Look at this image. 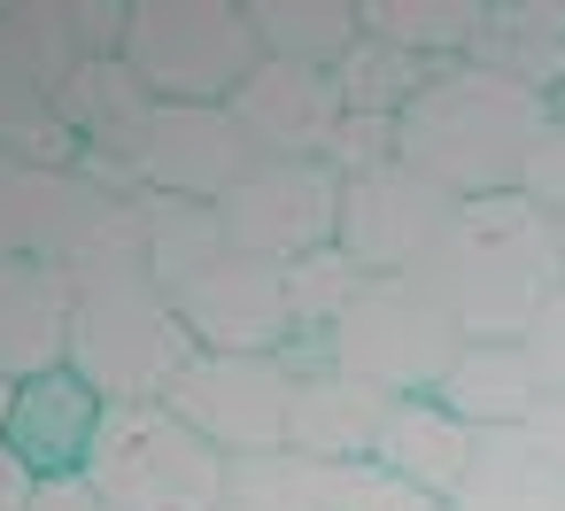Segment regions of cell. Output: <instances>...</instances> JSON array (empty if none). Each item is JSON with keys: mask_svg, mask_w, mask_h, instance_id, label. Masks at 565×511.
Returning a JSON list of instances; mask_svg holds the SVG:
<instances>
[{"mask_svg": "<svg viewBox=\"0 0 565 511\" xmlns=\"http://www.w3.org/2000/svg\"><path fill=\"white\" fill-rule=\"evenodd\" d=\"M418 279L441 295L465 341H526L542 302L565 287V241L557 217L534 210L519 187L457 202L441 248L418 264Z\"/></svg>", "mask_w": 565, "mask_h": 511, "instance_id": "cell-1", "label": "cell"}, {"mask_svg": "<svg viewBox=\"0 0 565 511\" xmlns=\"http://www.w3.org/2000/svg\"><path fill=\"white\" fill-rule=\"evenodd\" d=\"M550 117L557 109L542 94H526L519 78L488 71V63H449L395 117V140H403V163L418 179H434L449 202H480V194L519 187V163Z\"/></svg>", "mask_w": 565, "mask_h": 511, "instance_id": "cell-2", "label": "cell"}, {"mask_svg": "<svg viewBox=\"0 0 565 511\" xmlns=\"http://www.w3.org/2000/svg\"><path fill=\"white\" fill-rule=\"evenodd\" d=\"M71 372L102 403H163L171 380L194 364V333L179 326L171 295L156 287L148 264L125 272H86L71 279Z\"/></svg>", "mask_w": 565, "mask_h": 511, "instance_id": "cell-3", "label": "cell"}, {"mask_svg": "<svg viewBox=\"0 0 565 511\" xmlns=\"http://www.w3.org/2000/svg\"><path fill=\"white\" fill-rule=\"evenodd\" d=\"M86 488L109 511H217L233 496V457L210 449L171 403H109Z\"/></svg>", "mask_w": 565, "mask_h": 511, "instance_id": "cell-4", "label": "cell"}, {"mask_svg": "<svg viewBox=\"0 0 565 511\" xmlns=\"http://www.w3.org/2000/svg\"><path fill=\"white\" fill-rule=\"evenodd\" d=\"M125 63L148 86V102H202L225 109L248 71L264 63L241 0H132Z\"/></svg>", "mask_w": 565, "mask_h": 511, "instance_id": "cell-5", "label": "cell"}, {"mask_svg": "<svg viewBox=\"0 0 565 511\" xmlns=\"http://www.w3.org/2000/svg\"><path fill=\"white\" fill-rule=\"evenodd\" d=\"M457 349H465V333L418 272L372 279L349 302V318L333 326V372H349L380 395H434L441 372L457 364Z\"/></svg>", "mask_w": 565, "mask_h": 511, "instance_id": "cell-6", "label": "cell"}, {"mask_svg": "<svg viewBox=\"0 0 565 511\" xmlns=\"http://www.w3.org/2000/svg\"><path fill=\"white\" fill-rule=\"evenodd\" d=\"M210 449H225L233 465L241 457H271L287 449V411H295V372L279 356H202L171 380L163 395Z\"/></svg>", "mask_w": 565, "mask_h": 511, "instance_id": "cell-7", "label": "cell"}, {"mask_svg": "<svg viewBox=\"0 0 565 511\" xmlns=\"http://www.w3.org/2000/svg\"><path fill=\"white\" fill-rule=\"evenodd\" d=\"M217 225H225L233 256L302 264L310 248H333V233H341V171L333 163H256L217 202Z\"/></svg>", "mask_w": 565, "mask_h": 511, "instance_id": "cell-8", "label": "cell"}, {"mask_svg": "<svg viewBox=\"0 0 565 511\" xmlns=\"http://www.w3.org/2000/svg\"><path fill=\"white\" fill-rule=\"evenodd\" d=\"M449 217H457V202L434 179H418L411 163H387V171L341 179V233H333V248L364 279H403V272H418L441 248Z\"/></svg>", "mask_w": 565, "mask_h": 511, "instance_id": "cell-9", "label": "cell"}, {"mask_svg": "<svg viewBox=\"0 0 565 511\" xmlns=\"http://www.w3.org/2000/svg\"><path fill=\"white\" fill-rule=\"evenodd\" d=\"M132 187L140 194H179V202H225L264 156L248 148V132L233 125V109H202V102H156L148 125L132 132Z\"/></svg>", "mask_w": 565, "mask_h": 511, "instance_id": "cell-10", "label": "cell"}, {"mask_svg": "<svg viewBox=\"0 0 565 511\" xmlns=\"http://www.w3.org/2000/svg\"><path fill=\"white\" fill-rule=\"evenodd\" d=\"M179 326L194 333L202 356H279L295 341V302H287V264L256 256H217L186 287H171Z\"/></svg>", "mask_w": 565, "mask_h": 511, "instance_id": "cell-11", "label": "cell"}, {"mask_svg": "<svg viewBox=\"0 0 565 511\" xmlns=\"http://www.w3.org/2000/svg\"><path fill=\"white\" fill-rule=\"evenodd\" d=\"M233 109V125L248 132V148L264 156V163H326V148H333V132H341V86H333V71H310V63H256L248 71V86L225 102Z\"/></svg>", "mask_w": 565, "mask_h": 511, "instance_id": "cell-12", "label": "cell"}, {"mask_svg": "<svg viewBox=\"0 0 565 511\" xmlns=\"http://www.w3.org/2000/svg\"><path fill=\"white\" fill-rule=\"evenodd\" d=\"M102 418H109V403L63 364V372L17 380L9 418H0V449L32 472V488L40 480H86V457L102 441Z\"/></svg>", "mask_w": 565, "mask_h": 511, "instance_id": "cell-13", "label": "cell"}, {"mask_svg": "<svg viewBox=\"0 0 565 511\" xmlns=\"http://www.w3.org/2000/svg\"><path fill=\"white\" fill-rule=\"evenodd\" d=\"M71 272L47 256H0V380H40L71 364Z\"/></svg>", "mask_w": 565, "mask_h": 511, "instance_id": "cell-14", "label": "cell"}, {"mask_svg": "<svg viewBox=\"0 0 565 511\" xmlns=\"http://www.w3.org/2000/svg\"><path fill=\"white\" fill-rule=\"evenodd\" d=\"M472 449H480V434H472L457 411H441L434 395H395V403H387V418H380L372 472L411 480V488H426V496H449V503H457V488H465V472H472Z\"/></svg>", "mask_w": 565, "mask_h": 511, "instance_id": "cell-15", "label": "cell"}, {"mask_svg": "<svg viewBox=\"0 0 565 511\" xmlns=\"http://www.w3.org/2000/svg\"><path fill=\"white\" fill-rule=\"evenodd\" d=\"M387 403L395 395H380V387H364L349 372H302L295 411H287V449L318 457V465H372Z\"/></svg>", "mask_w": 565, "mask_h": 511, "instance_id": "cell-16", "label": "cell"}, {"mask_svg": "<svg viewBox=\"0 0 565 511\" xmlns=\"http://www.w3.org/2000/svg\"><path fill=\"white\" fill-rule=\"evenodd\" d=\"M434 403L457 411L472 434H503V426H526V418H534L542 380H534V364H526L519 341H465L457 364L441 372Z\"/></svg>", "mask_w": 565, "mask_h": 511, "instance_id": "cell-17", "label": "cell"}, {"mask_svg": "<svg viewBox=\"0 0 565 511\" xmlns=\"http://www.w3.org/2000/svg\"><path fill=\"white\" fill-rule=\"evenodd\" d=\"M457 511H565V465L542 457L526 426L480 434L472 472L457 488Z\"/></svg>", "mask_w": 565, "mask_h": 511, "instance_id": "cell-18", "label": "cell"}, {"mask_svg": "<svg viewBox=\"0 0 565 511\" xmlns=\"http://www.w3.org/2000/svg\"><path fill=\"white\" fill-rule=\"evenodd\" d=\"M364 40L418 55V63H472L488 32V0H356Z\"/></svg>", "mask_w": 565, "mask_h": 511, "instance_id": "cell-19", "label": "cell"}, {"mask_svg": "<svg viewBox=\"0 0 565 511\" xmlns=\"http://www.w3.org/2000/svg\"><path fill=\"white\" fill-rule=\"evenodd\" d=\"M364 488H372V465H318L295 449L233 465V496L256 511H364Z\"/></svg>", "mask_w": 565, "mask_h": 511, "instance_id": "cell-20", "label": "cell"}, {"mask_svg": "<svg viewBox=\"0 0 565 511\" xmlns=\"http://www.w3.org/2000/svg\"><path fill=\"white\" fill-rule=\"evenodd\" d=\"M248 32L271 63H310V71H341V55L364 40L356 0H241Z\"/></svg>", "mask_w": 565, "mask_h": 511, "instance_id": "cell-21", "label": "cell"}, {"mask_svg": "<svg viewBox=\"0 0 565 511\" xmlns=\"http://www.w3.org/2000/svg\"><path fill=\"white\" fill-rule=\"evenodd\" d=\"M140 233H148V272L156 287H186L194 272H210L233 241L217 225V202H179V194H140Z\"/></svg>", "mask_w": 565, "mask_h": 511, "instance_id": "cell-22", "label": "cell"}, {"mask_svg": "<svg viewBox=\"0 0 565 511\" xmlns=\"http://www.w3.org/2000/svg\"><path fill=\"white\" fill-rule=\"evenodd\" d=\"M434 71H449V63H418V55H395L380 40H356L341 55L333 86H341V109H356V117H403Z\"/></svg>", "mask_w": 565, "mask_h": 511, "instance_id": "cell-23", "label": "cell"}, {"mask_svg": "<svg viewBox=\"0 0 565 511\" xmlns=\"http://www.w3.org/2000/svg\"><path fill=\"white\" fill-rule=\"evenodd\" d=\"M372 279L341 256V248H310L302 264H287V302H295V333L310 341H333V326L349 318V302L364 295Z\"/></svg>", "mask_w": 565, "mask_h": 511, "instance_id": "cell-24", "label": "cell"}, {"mask_svg": "<svg viewBox=\"0 0 565 511\" xmlns=\"http://www.w3.org/2000/svg\"><path fill=\"white\" fill-rule=\"evenodd\" d=\"M326 163L341 171V179H364V171H387V163H403V140H395V117H341V132H333V148H326Z\"/></svg>", "mask_w": 565, "mask_h": 511, "instance_id": "cell-25", "label": "cell"}, {"mask_svg": "<svg viewBox=\"0 0 565 511\" xmlns=\"http://www.w3.org/2000/svg\"><path fill=\"white\" fill-rule=\"evenodd\" d=\"M519 194H526L534 210L565 217V117H550V125L534 132V148H526V163H519Z\"/></svg>", "mask_w": 565, "mask_h": 511, "instance_id": "cell-26", "label": "cell"}, {"mask_svg": "<svg viewBox=\"0 0 565 511\" xmlns=\"http://www.w3.org/2000/svg\"><path fill=\"white\" fill-rule=\"evenodd\" d=\"M526 364H534V380H542V395H565V287L542 302V318L526 326Z\"/></svg>", "mask_w": 565, "mask_h": 511, "instance_id": "cell-27", "label": "cell"}, {"mask_svg": "<svg viewBox=\"0 0 565 511\" xmlns=\"http://www.w3.org/2000/svg\"><path fill=\"white\" fill-rule=\"evenodd\" d=\"M364 511H457L449 496H426V488H411V480H387V472H372V488H364Z\"/></svg>", "mask_w": 565, "mask_h": 511, "instance_id": "cell-28", "label": "cell"}, {"mask_svg": "<svg viewBox=\"0 0 565 511\" xmlns=\"http://www.w3.org/2000/svg\"><path fill=\"white\" fill-rule=\"evenodd\" d=\"M24 511H109V503H102V496H94L86 480H40Z\"/></svg>", "mask_w": 565, "mask_h": 511, "instance_id": "cell-29", "label": "cell"}, {"mask_svg": "<svg viewBox=\"0 0 565 511\" xmlns=\"http://www.w3.org/2000/svg\"><path fill=\"white\" fill-rule=\"evenodd\" d=\"M526 434H534V449H542V457H557V465H565V395H542V403H534V418H526Z\"/></svg>", "mask_w": 565, "mask_h": 511, "instance_id": "cell-30", "label": "cell"}, {"mask_svg": "<svg viewBox=\"0 0 565 511\" xmlns=\"http://www.w3.org/2000/svg\"><path fill=\"white\" fill-rule=\"evenodd\" d=\"M24 503H32V472L0 449V511H24Z\"/></svg>", "mask_w": 565, "mask_h": 511, "instance_id": "cell-31", "label": "cell"}, {"mask_svg": "<svg viewBox=\"0 0 565 511\" xmlns=\"http://www.w3.org/2000/svg\"><path fill=\"white\" fill-rule=\"evenodd\" d=\"M217 511H256V503H241V496H225V503H217Z\"/></svg>", "mask_w": 565, "mask_h": 511, "instance_id": "cell-32", "label": "cell"}, {"mask_svg": "<svg viewBox=\"0 0 565 511\" xmlns=\"http://www.w3.org/2000/svg\"><path fill=\"white\" fill-rule=\"evenodd\" d=\"M557 241H565V217H557Z\"/></svg>", "mask_w": 565, "mask_h": 511, "instance_id": "cell-33", "label": "cell"}]
</instances>
